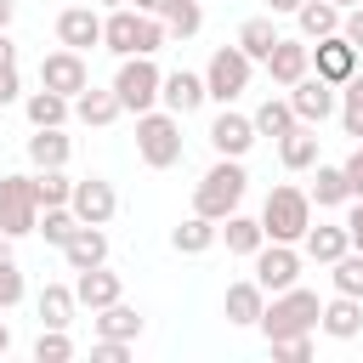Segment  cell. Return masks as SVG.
Segmentation results:
<instances>
[{"label": "cell", "instance_id": "obj_16", "mask_svg": "<svg viewBox=\"0 0 363 363\" xmlns=\"http://www.w3.org/2000/svg\"><path fill=\"white\" fill-rule=\"evenodd\" d=\"M306 74H312V40H278L272 57H267V79L289 91V85L306 79Z\"/></svg>", "mask_w": 363, "mask_h": 363}, {"label": "cell", "instance_id": "obj_12", "mask_svg": "<svg viewBox=\"0 0 363 363\" xmlns=\"http://www.w3.org/2000/svg\"><path fill=\"white\" fill-rule=\"evenodd\" d=\"M210 147H216L221 159H244V153L255 147V119H250V113H238V108L227 102V108L210 119Z\"/></svg>", "mask_w": 363, "mask_h": 363}, {"label": "cell", "instance_id": "obj_7", "mask_svg": "<svg viewBox=\"0 0 363 363\" xmlns=\"http://www.w3.org/2000/svg\"><path fill=\"white\" fill-rule=\"evenodd\" d=\"M34 227H40L34 176H0V233L6 238H28Z\"/></svg>", "mask_w": 363, "mask_h": 363}, {"label": "cell", "instance_id": "obj_2", "mask_svg": "<svg viewBox=\"0 0 363 363\" xmlns=\"http://www.w3.org/2000/svg\"><path fill=\"white\" fill-rule=\"evenodd\" d=\"M244 187H250L244 159H221V153H216V164H210V170L199 176V187H193V210L210 216V221H227V216L244 204Z\"/></svg>", "mask_w": 363, "mask_h": 363}, {"label": "cell", "instance_id": "obj_41", "mask_svg": "<svg viewBox=\"0 0 363 363\" xmlns=\"http://www.w3.org/2000/svg\"><path fill=\"white\" fill-rule=\"evenodd\" d=\"M272 346V357H284V363H306L312 357V335H289V340H267Z\"/></svg>", "mask_w": 363, "mask_h": 363}, {"label": "cell", "instance_id": "obj_11", "mask_svg": "<svg viewBox=\"0 0 363 363\" xmlns=\"http://www.w3.org/2000/svg\"><path fill=\"white\" fill-rule=\"evenodd\" d=\"M40 85L45 91H62V96H79L91 85V68H85V51H45L40 57Z\"/></svg>", "mask_w": 363, "mask_h": 363}, {"label": "cell", "instance_id": "obj_6", "mask_svg": "<svg viewBox=\"0 0 363 363\" xmlns=\"http://www.w3.org/2000/svg\"><path fill=\"white\" fill-rule=\"evenodd\" d=\"M250 74H255V62L238 51V40L233 45H216L210 51V62H204V85H210V102H238L244 91H250Z\"/></svg>", "mask_w": 363, "mask_h": 363}, {"label": "cell", "instance_id": "obj_39", "mask_svg": "<svg viewBox=\"0 0 363 363\" xmlns=\"http://www.w3.org/2000/svg\"><path fill=\"white\" fill-rule=\"evenodd\" d=\"M34 193H40V210L45 204H68L74 199V182L62 170H34Z\"/></svg>", "mask_w": 363, "mask_h": 363}, {"label": "cell", "instance_id": "obj_32", "mask_svg": "<svg viewBox=\"0 0 363 363\" xmlns=\"http://www.w3.org/2000/svg\"><path fill=\"white\" fill-rule=\"evenodd\" d=\"M278 159H284V170H312L318 164V130L295 125L289 136H278Z\"/></svg>", "mask_w": 363, "mask_h": 363}, {"label": "cell", "instance_id": "obj_4", "mask_svg": "<svg viewBox=\"0 0 363 363\" xmlns=\"http://www.w3.org/2000/svg\"><path fill=\"white\" fill-rule=\"evenodd\" d=\"M136 153L147 170H170L182 164V119L170 108H147L136 113Z\"/></svg>", "mask_w": 363, "mask_h": 363}, {"label": "cell", "instance_id": "obj_13", "mask_svg": "<svg viewBox=\"0 0 363 363\" xmlns=\"http://www.w3.org/2000/svg\"><path fill=\"white\" fill-rule=\"evenodd\" d=\"M357 57H363V51H357L346 34H329V40L312 45V74H323L329 85H346V79L357 74Z\"/></svg>", "mask_w": 363, "mask_h": 363}, {"label": "cell", "instance_id": "obj_27", "mask_svg": "<svg viewBox=\"0 0 363 363\" xmlns=\"http://www.w3.org/2000/svg\"><path fill=\"white\" fill-rule=\"evenodd\" d=\"M312 204L318 210H340V204H352V187H346V170L340 164H312Z\"/></svg>", "mask_w": 363, "mask_h": 363}, {"label": "cell", "instance_id": "obj_43", "mask_svg": "<svg viewBox=\"0 0 363 363\" xmlns=\"http://www.w3.org/2000/svg\"><path fill=\"white\" fill-rule=\"evenodd\" d=\"M91 357H96V363H125V357H130V340H108V335H96Z\"/></svg>", "mask_w": 363, "mask_h": 363}, {"label": "cell", "instance_id": "obj_37", "mask_svg": "<svg viewBox=\"0 0 363 363\" xmlns=\"http://www.w3.org/2000/svg\"><path fill=\"white\" fill-rule=\"evenodd\" d=\"M340 130H346L352 142H363V68L340 85Z\"/></svg>", "mask_w": 363, "mask_h": 363}, {"label": "cell", "instance_id": "obj_44", "mask_svg": "<svg viewBox=\"0 0 363 363\" xmlns=\"http://www.w3.org/2000/svg\"><path fill=\"white\" fill-rule=\"evenodd\" d=\"M340 170H346V187H352V199H363V142L346 153V164H340Z\"/></svg>", "mask_w": 363, "mask_h": 363}, {"label": "cell", "instance_id": "obj_36", "mask_svg": "<svg viewBox=\"0 0 363 363\" xmlns=\"http://www.w3.org/2000/svg\"><path fill=\"white\" fill-rule=\"evenodd\" d=\"M164 28H170V40H193L199 28H204V6L199 0H164Z\"/></svg>", "mask_w": 363, "mask_h": 363}, {"label": "cell", "instance_id": "obj_23", "mask_svg": "<svg viewBox=\"0 0 363 363\" xmlns=\"http://www.w3.org/2000/svg\"><path fill=\"white\" fill-rule=\"evenodd\" d=\"M318 329H323L329 340H357V335H363V301H357V295H335V301L323 306Z\"/></svg>", "mask_w": 363, "mask_h": 363}, {"label": "cell", "instance_id": "obj_3", "mask_svg": "<svg viewBox=\"0 0 363 363\" xmlns=\"http://www.w3.org/2000/svg\"><path fill=\"white\" fill-rule=\"evenodd\" d=\"M318 318H323V301H318L312 289L295 284V289H278V295H272V306L261 312L255 329H261L267 340H289V335H312Z\"/></svg>", "mask_w": 363, "mask_h": 363}, {"label": "cell", "instance_id": "obj_51", "mask_svg": "<svg viewBox=\"0 0 363 363\" xmlns=\"http://www.w3.org/2000/svg\"><path fill=\"white\" fill-rule=\"evenodd\" d=\"M11 17H17V6H11V0H0V28H11Z\"/></svg>", "mask_w": 363, "mask_h": 363}, {"label": "cell", "instance_id": "obj_14", "mask_svg": "<svg viewBox=\"0 0 363 363\" xmlns=\"http://www.w3.org/2000/svg\"><path fill=\"white\" fill-rule=\"evenodd\" d=\"M159 102H164L176 119H187V113H199V108L210 102V85H204V74H193V68H176V74H164V85H159Z\"/></svg>", "mask_w": 363, "mask_h": 363}, {"label": "cell", "instance_id": "obj_52", "mask_svg": "<svg viewBox=\"0 0 363 363\" xmlns=\"http://www.w3.org/2000/svg\"><path fill=\"white\" fill-rule=\"evenodd\" d=\"M6 261H11V238L0 233V267H6Z\"/></svg>", "mask_w": 363, "mask_h": 363}, {"label": "cell", "instance_id": "obj_55", "mask_svg": "<svg viewBox=\"0 0 363 363\" xmlns=\"http://www.w3.org/2000/svg\"><path fill=\"white\" fill-rule=\"evenodd\" d=\"M335 6H340V11H352V6H363V0H335Z\"/></svg>", "mask_w": 363, "mask_h": 363}, {"label": "cell", "instance_id": "obj_33", "mask_svg": "<svg viewBox=\"0 0 363 363\" xmlns=\"http://www.w3.org/2000/svg\"><path fill=\"white\" fill-rule=\"evenodd\" d=\"M250 119H255V136H272V142H278V136H289V130L301 125V119H295V108H289V96H267Z\"/></svg>", "mask_w": 363, "mask_h": 363}, {"label": "cell", "instance_id": "obj_34", "mask_svg": "<svg viewBox=\"0 0 363 363\" xmlns=\"http://www.w3.org/2000/svg\"><path fill=\"white\" fill-rule=\"evenodd\" d=\"M79 227H85V221L74 216V204H45V210H40V227H34V233H40L45 244H57V250H62V244H68V238H74Z\"/></svg>", "mask_w": 363, "mask_h": 363}, {"label": "cell", "instance_id": "obj_28", "mask_svg": "<svg viewBox=\"0 0 363 363\" xmlns=\"http://www.w3.org/2000/svg\"><path fill=\"white\" fill-rule=\"evenodd\" d=\"M221 244H227V255H255L261 244H267V227H261V216H227L221 221Z\"/></svg>", "mask_w": 363, "mask_h": 363}, {"label": "cell", "instance_id": "obj_45", "mask_svg": "<svg viewBox=\"0 0 363 363\" xmlns=\"http://www.w3.org/2000/svg\"><path fill=\"white\" fill-rule=\"evenodd\" d=\"M23 96V79H17V68H0V108H11Z\"/></svg>", "mask_w": 363, "mask_h": 363}, {"label": "cell", "instance_id": "obj_47", "mask_svg": "<svg viewBox=\"0 0 363 363\" xmlns=\"http://www.w3.org/2000/svg\"><path fill=\"white\" fill-rule=\"evenodd\" d=\"M346 233H352V250H363V199H352V210H346Z\"/></svg>", "mask_w": 363, "mask_h": 363}, {"label": "cell", "instance_id": "obj_46", "mask_svg": "<svg viewBox=\"0 0 363 363\" xmlns=\"http://www.w3.org/2000/svg\"><path fill=\"white\" fill-rule=\"evenodd\" d=\"M340 34H346V40H352V45L363 51V6H352V11L340 17Z\"/></svg>", "mask_w": 363, "mask_h": 363}, {"label": "cell", "instance_id": "obj_25", "mask_svg": "<svg viewBox=\"0 0 363 363\" xmlns=\"http://www.w3.org/2000/svg\"><path fill=\"white\" fill-rule=\"evenodd\" d=\"M301 244H306V255H312V261H323V267H329V261H340V255L352 250V233H346V221H318V227H306V238H301Z\"/></svg>", "mask_w": 363, "mask_h": 363}, {"label": "cell", "instance_id": "obj_42", "mask_svg": "<svg viewBox=\"0 0 363 363\" xmlns=\"http://www.w3.org/2000/svg\"><path fill=\"white\" fill-rule=\"evenodd\" d=\"M23 301V272H17V261H6L0 267V312H11Z\"/></svg>", "mask_w": 363, "mask_h": 363}, {"label": "cell", "instance_id": "obj_49", "mask_svg": "<svg viewBox=\"0 0 363 363\" xmlns=\"http://www.w3.org/2000/svg\"><path fill=\"white\" fill-rule=\"evenodd\" d=\"M267 11H272V17H295V11H301V0H267Z\"/></svg>", "mask_w": 363, "mask_h": 363}, {"label": "cell", "instance_id": "obj_50", "mask_svg": "<svg viewBox=\"0 0 363 363\" xmlns=\"http://www.w3.org/2000/svg\"><path fill=\"white\" fill-rule=\"evenodd\" d=\"M130 6H136V11H153V17L164 11V0H130Z\"/></svg>", "mask_w": 363, "mask_h": 363}, {"label": "cell", "instance_id": "obj_40", "mask_svg": "<svg viewBox=\"0 0 363 363\" xmlns=\"http://www.w3.org/2000/svg\"><path fill=\"white\" fill-rule=\"evenodd\" d=\"M68 357H74L68 329H40V340H34V363H68Z\"/></svg>", "mask_w": 363, "mask_h": 363}, {"label": "cell", "instance_id": "obj_22", "mask_svg": "<svg viewBox=\"0 0 363 363\" xmlns=\"http://www.w3.org/2000/svg\"><path fill=\"white\" fill-rule=\"evenodd\" d=\"M34 312H40V329H68V323H74V312H79L74 284H45V289L34 295Z\"/></svg>", "mask_w": 363, "mask_h": 363}, {"label": "cell", "instance_id": "obj_9", "mask_svg": "<svg viewBox=\"0 0 363 363\" xmlns=\"http://www.w3.org/2000/svg\"><path fill=\"white\" fill-rule=\"evenodd\" d=\"M255 284H261L267 295H278V289H295V284H301V250H295V244H278V238H267V244L255 250Z\"/></svg>", "mask_w": 363, "mask_h": 363}, {"label": "cell", "instance_id": "obj_26", "mask_svg": "<svg viewBox=\"0 0 363 363\" xmlns=\"http://www.w3.org/2000/svg\"><path fill=\"white\" fill-rule=\"evenodd\" d=\"M340 6L335 0H301V11H295V23H301V40H329V34H340Z\"/></svg>", "mask_w": 363, "mask_h": 363}, {"label": "cell", "instance_id": "obj_29", "mask_svg": "<svg viewBox=\"0 0 363 363\" xmlns=\"http://www.w3.org/2000/svg\"><path fill=\"white\" fill-rule=\"evenodd\" d=\"M62 255H68V267H74V272H85V267H102V261H108V233L85 221V227H79V233L62 244Z\"/></svg>", "mask_w": 363, "mask_h": 363}, {"label": "cell", "instance_id": "obj_31", "mask_svg": "<svg viewBox=\"0 0 363 363\" xmlns=\"http://www.w3.org/2000/svg\"><path fill=\"white\" fill-rule=\"evenodd\" d=\"M23 113H28V125L40 130V125H62L68 113H74V96H62V91H28V102H23Z\"/></svg>", "mask_w": 363, "mask_h": 363}, {"label": "cell", "instance_id": "obj_35", "mask_svg": "<svg viewBox=\"0 0 363 363\" xmlns=\"http://www.w3.org/2000/svg\"><path fill=\"white\" fill-rule=\"evenodd\" d=\"M96 335H108V340H136V335H142V312L125 306V301H113V306L96 312Z\"/></svg>", "mask_w": 363, "mask_h": 363}, {"label": "cell", "instance_id": "obj_5", "mask_svg": "<svg viewBox=\"0 0 363 363\" xmlns=\"http://www.w3.org/2000/svg\"><path fill=\"white\" fill-rule=\"evenodd\" d=\"M261 227H267V238H278V244H301L306 238V227H312V193L306 187H272L267 193V204H261Z\"/></svg>", "mask_w": 363, "mask_h": 363}, {"label": "cell", "instance_id": "obj_19", "mask_svg": "<svg viewBox=\"0 0 363 363\" xmlns=\"http://www.w3.org/2000/svg\"><path fill=\"white\" fill-rule=\"evenodd\" d=\"M221 312H227V323H238V329H255V323H261V312H267V289H261L255 278H238V284H227V301H221Z\"/></svg>", "mask_w": 363, "mask_h": 363}, {"label": "cell", "instance_id": "obj_8", "mask_svg": "<svg viewBox=\"0 0 363 363\" xmlns=\"http://www.w3.org/2000/svg\"><path fill=\"white\" fill-rule=\"evenodd\" d=\"M159 85H164V74L153 68V57H119L113 91H119L125 113H147V108H159Z\"/></svg>", "mask_w": 363, "mask_h": 363}, {"label": "cell", "instance_id": "obj_18", "mask_svg": "<svg viewBox=\"0 0 363 363\" xmlns=\"http://www.w3.org/2000/svg\"><path fill=\"white\" fill-rule=\"evenodd\" d=\"M74 295H79V306L102 312V306H113V301L125 295V284H119V272H108V261H102V267H85V272H74Z\"/></svg>", "mask_w": 363, "mask_h": 363}, {"label": "cell", "instance_id": "obj_53", "mask_svg": "<svg viewBox=\"0 0 363 363\" xmlns=\"http://www.w3.org/2000/svg\"><path fill=\"white\" fill-rule=\"evenodd\" d=\"M6 352H11V329L0 323V357H6Z\"/></svg>", "mask_w": 363, "mask_h": 363}, {"label": "cell", "instance_id": "obj_24", "mask_svg": "<svg viewBox=\"0 0 363 363\" xmlns=\"http://www.w3.org/2000/svg\"><path fill=\"white\" fill-rule=\"evenodd\" d=\"M216 238H221V221H210V216H199V210H193L182 227H170V250H176V255H204Z\"/></svg>", "mask_w": 363, "mask_h": 363}, {"label": "cell", "instance_id": "obj_30", "mask_svg": "<svg viewBox=\"0 0 363 363\" xmlns=\"http://www.w3.org/2000/svg\"><path fill=\"white\" fill-rule=\"evenodd\" d=\"M278 40H284V34H278L272 17H244V23H238V51H244L250 62H267Z\"/></svg>", "mask_w": 363, "mask_h": 363}, {"label": "cell", "instance_id": "obj_54", "mask_svg": "<svg viewBox=\"0 0 363 363\" xmlns=\"http://www.w3.org/2000/svg\"><path fill=\"white\" fill-rule=\"evenodd\" d=\"M96 6H108V11H113V6H130V0H96Z\"/></svg>", "mask_w": 363, "mask_h": 363}, {"label": "cell", "instance_id": "obj_38", "mask_svg": "<svg viewBox=\"0 0 363 363\" xmlns=\"http://www.w3.org/2000/svg\"><path fill=\"white\" fill-rule=\"evenodd\" d=\"M329 278H335V295H357L363 301V250H346L340 261H329Z\"/></svg>", "mask_w": 363, "mask_h": 363}, {"label": "cell", "instance_id": "obj_17", "mask_svg": "<svg viewBox=\"0 0 363 363\" xmlns=\"http://www.w3.org/2000/svg\"><path fill=\"white\" fill-rule=\"evenodd\" d=\"M57 40L68 51H91V45H102V17L91 6H68V11H57Z\"/></svg>", "mask_w": 363, "mask_h": 363}, {"label": "cell", "instance_id": "obj_21", "mask_svg": "<svg viewBox=\"0 0 363 363\" xmlns=\"http://www.w3.org/2000/svg\"><path fill=\"white\" fill-rule=\"evenodd\" d=\"M68 153H74V136H62V125H40L28 136V164L34 170H62Z\"/></svg>", "mask_w": 363, "mask_h": 363}, {"label": "cell", "instance_id": "obj_48", "mask_svg": "<svg viewBox=\"0 0 363 363\" xmlns=\"http://www.w3.org/2000/svg\"><path fill=\"white\" fill-rule=\"evenodd\" d=\"M0 68H17V45L6 40V28H0Z\"/></svg>", "mask_w": 363, "mask_h": 363}, {"label": "cell", "instance_id": "obj_10", "mask_svg": "<svg viewBox=\"0 0 363 363\" xmlns=\"http://www.w3.org/2000/svg\"><path fill=\"white\" fill-rule=\"evenodd\" d=\"M289 108H295L301 125H323L329 113H340V85H329L323 74H306V79L289 85Z\"/></svg>", "mask_w": 363, "mask_h": 363}, {"label": "cell", "instance_id": "obj_20", "mask_svg": "<svg viewBox=\"0 0 363 363\" xmlns=\"http://www.w3.org/2000/svg\"><path fill=\"white\" fill-rule=\"evenodd\" d=\"M125 113V102H119V91L108 85V91H96V85H85L79 96H74V119L79 125H91V130H102V125H113Z\"/></svg>", "mask_w": 363, "mask_h": 363}, {"label": "cell", "instance_id": "obj_15", "mask_svg": "<svg viewBox=\"0 0 363 363\" xmlns=\"http://www.w3.org/2000/svg\"><path fill=\"white\" fill-rule=\"evenodd\" d=\"M74 216L79 221H91V227H108L113 221V210H119V193H113V182H102V176H85V182H74Z\"/></svg>", "mask_w": 363, "mask_h": 363}, {"label": "cell", "instance_id": "obj_1", "mask_svg": "<svg viewBox=\"0 0 363 363\" xmlns=\"http://www.w3.org/2000/svg\"><path fill=\"white\" fill-rule=\"evenodd\" d=\"M164 40H170V28H164V17H153V11L113 6V11L102 17V45H108L113 57H153Z\"/></svg>", "mask_w": 363, "mask_h": 363}]
</instances>
